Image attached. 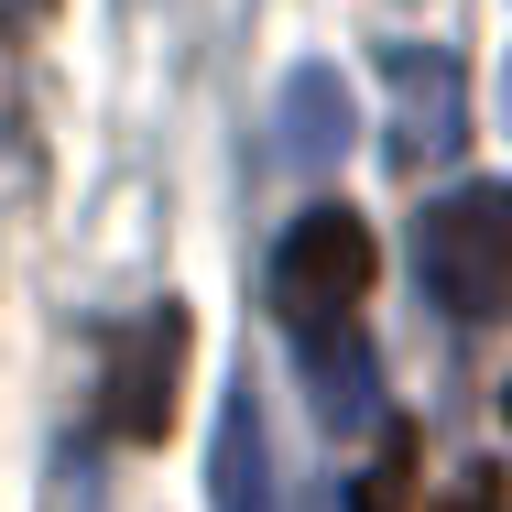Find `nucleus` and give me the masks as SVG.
<instances>
[{
    "mask_svg": "<svg viewBox=\"0 0 512 512\" xmlns=\"http://www.w3.org/2000/svg\"><path fill=\"white\" fill-rule=\"evenodd\" d=\"M175 371H186V306L164 295L153 316H131L109 338V371H99V425L120 447H153L175 425Z\"/></svg>",
    "mask_w": 512,
    "mask_h": 512,
    "instance_id": "7ed1b4c3",
    "label": "nucleus"
},
{
    "mask_svg": "<svg viewBox=\"0 0 512 512\" xmlns=\"http://www.w3.org/2000/svg\"><path fill=\"white\" fill-rule=\"evenodd\" d=\"M414 273L458 327L512 316V186H458L414 218Z\"/></svg>",
    "mask_w": 512,
    "mask_h": 512,
    "instance_id": "f257e3e1",
    "label": "nucleus"
},
{
    "mask_svg": "<svg viewBox=\"0 0 512 512\" xmlns=\"http://www.w3.org/2000/svg\"><path fill=\"white\" fill-rule=\"evenodd\" d=\"M338 153H349V88H338V66H295L284 77V164L327 175Z\"/></svg>",
    "mask_w": 512,
    "mask_h": 512,
    "instance_id": "39448f33",
    "label": "nucleus"
},
{
    "mask_svg": "<svg viewBox=\"0 0 512 512\" xmlns=\"http://www.w3.org/2000/svg\"><path fill=\"white\" fill-rule=\"evenodd\" d=\"M469 109H458V66L447 55H393V164L425 175L436 153H458Z\"/></svg>",
    "mask_w": 512,
    "mask_h": 512,
    "instance_id": "20e7f679",
    "label": "nucleus"
},
{
    "mask_svg": "<svg viewBox=\"0 0 512 512\" xmlns=\"http://www.w3.org/2000/svg\"><path fill=\"white\" fill-rule=\"evenodd\" d=\"M295 360L316 371V404H327V414H371V338H360L349 316L295 327Z\"/></svg>",
    "mask_w": 512,
    "mask_h": 512,
    "instance_id": "0eeeda50",
    "label": "nucleus"
},
{
    "mask_svg": "<svg viewBox=\"0 0 512 512\" xmlns=\"http://www.w3.org/2000/svg\"><path fill=\"white\" fill-rule=\"evenodd\" d=\"M218 512H273V436L251 393H229L218 414Z\"/></svg>",
    "mask_w": 512,
    "mask_h": 512,
    "instance_id": "6e6552de",
    "label": "nucleus"
},
{
    "mask_svg": "<svg viewBox=\"0 0 512 512\" xmlns=\"http://www.w3.org/2000/svg\"><path fill=\"white\" fill-rule=\"evenodd\" d=\"M502 414H512V382H502Z\"/></svg>",
    "mask_w": 512,
    "mask_h": 512,
    "instance_id": "1a4fd4ad",
    "label": "nucleus"
},
{
    "mask_svg": "<svg viewBox=\"0 0 512 512\" xmlns=\"http://www.w3.org/2000/svg\"><path fill=\"white\" fill-rule=\"evenodd\" d=\"M371 273H382V240H371V218L349 197H316L295 229H284V251H273V306L284 327H316V316H349L371 295Z\"/></svg>",
    "mask_w": 512,
    "mask_h": 512,
    "instance_id": "f03ea898",
    "label": "nucleus"
},
{
    "mask_svg": "<svg viewBox=\"0 0 512 512\" xmlns=\"http://www.w3.org/2000/svg\"><path fill=\"white\" fill-rule=\"evenodd\" d=\"M349 502H360V512H512V491H502V469H458L436 502H414V436H393L382 469H371Z\"/></svg>",
    "mask_w": 512,
    "mask_h": 512,
    "instance_id": "423d86ee",
    "label": "nucleus"
}]
</instances>
